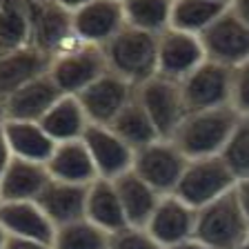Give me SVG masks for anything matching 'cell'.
Returning <instances> with one entry per match:
<instances>
[{
  "instance_id": "14",
  "label": "cell",
  "mask_w": 249,
  "mask_h": 249,
  "mask_svg": "<svg viewBox=\"0 0 249 249\" xmlns=\"http://www.w3.org/2000/svg\"><path fill=\"white\" fill-rule=\"evenodd\" d=\"M83 142L89 149L98 178L114 180L134 165V149L107 124H89Z\"/></svg>"
},
{
  "instance_id": "8",
  "label": "cell",
  "mask_w": 249,
  "mask_h": 249,
  "mask_svg": "<svg viewBox=\"0 0 249 249\" xmlns=\"http://www.w3.org/2000/svg\"><path fill=\"white\" fill-rule=\"evenodd\" d=\"M231 67L218 65L213 60H205L202 65H198L189 76L180 80L187 111L229 107L231 105Z\"/></svg>"
},
{
  "instance_id": "16",
  "label": "cell",
  "mask_w": 249,
  "mask_h": 249,
  "mask_svg": "<svg viewBox=\"0 0 249 249\" xmlns=\"http://www.w3.org/2000/svg\"><path fill=\"white\" fill-rule=\"evenodd\" d=\"M49 67L52 56L36 45L0 53V96L9 98L11 93L29 85L31 80L49 73Z\"/></svg>"
},
{
  "instance_id": "32",
  "label": "cell",
  "mask_w": 249,
  "mask_h": 249,
  "mask_svg": "<svg viewBox=\"0 0 249 249\" xmlns=\"http://www.w3.org/2000/svg\"><path fill=\"white\" fill-rule=\"evenodd\" d=\"M109 249H165L147 231V227H127L109 233Z\"/></svg>"
},
{
  "instance_id": "7",
  "label": "cell",
  "mask_w": 249,
  "mask_h": 249,
  "mask_svg": "<svg viewBox=\"0 0 249 249\" xmlns=\"http://www.w3.org/2000/svg\"><path fill=\"white\" fill-rule=\"evenodd\" d=\"M136 98L149 114L160 138H171L174 131L178 129V124L182 123V118L187 116L180 83L171 80V78L156 73L154 78L136 87Z\"/></svg>"
},
{
  "instance_id": "12",
  "label": "cell",
  "mask_w": 249,
  "mask_h": 249,
  "mask_svg": "<svg viewBox=\"0 0 249 249\" xmlns=\"http://www.w3.org/2000/svg\"><path fill=\"white\" fill-rule=\"evenodd\" d=\"M207 60L200 36L180 29H165L158 36V76L171 78L180 83L198 65Z\"/></svg>"
},
{
  "instance_id": "5",
  "label": "cell",
  "mask_w": 249,
  "mask_h": 249,
  "mask_svg": "<svg viewBox=\"0 0 249 249\" xmlns=\"http://www.w3.org/2000/svg\"><path fill=\"white\" fill-rule=\"evenodd\" d=\"M236 176L231 174L220 156L207 158H192L187 160L182 178L176 187V196L182 198L194 209H200L216 198L229 194L236 187Z\"/></svg>"
},
{
  "instance_id": "39",
  "label": "cell",
  "mask_w": 249,
  "mask_h": 249,
  "mask_svg": "<svg viewBox=\"0 0 249 249\" xmlns=\"http://www.w3.org/2000/svg\"><path fill=\"white\" fill-rule=\"evenodd\" d=\"M56 2L69 11H76V9H80V7H85L87 2H91V0H56Z\"/></svg>"
},
{
  "instance_id": "34",
  "label": "cell",
  "mask_w": 249,
  "mask_h": 249,
  "mask_svg": "<svg viewBox=\"0 0 249 249\" xmlns=\"http://www.w3.org/2000/svg\"><path fill=\"white\" fill-rule=\"evenodd\" d=\"M5 249H53V245L40 243V240H29V238H14L9 236L5 243Z\"/></svg>"
},
{
  "instance_id": "23",
  "label": "cell",
  "mask_w": 249,
  "mask_h": 249,
  "mask_svg": "<svg viewBox=\"0 0 249 249\" xmlns=\"http://www.w3.org/2000/svg\"><path fill=\"white\" fill-rule=\"evenodd\" d=\"M85 218L107 233H114V231H118V229L127 227L124 209H123L118 192H116L114 180H109V178H96V180L89 185Z\"/></svg>"
},
{
  "instance_id": "25",
  "label": "cell",
  "mask_w": 249,
  "mask_h": 249,
  "mask_svg": "<svg viewBox=\"0 0 249 249\" xmlns=\"http://www.w3.org/2000/svg\"><path fill=\"white\" fill-rule=\"evenodd\" d=\"M42 129L49 134L53 142H67V140H80L87 131L89 123L83 105L76 96H60L49 111L40 120Z\"/></svg>"
},
{
  "instance_id": "17",
  "label": "cell",
  "mask_w": 249,
  "mask_h": 249,
  "mask_svg": "<svg viewBox=\"0 0 249 249\" xmlns=\"http://www.w3.org/2000/svg\"><path fill=\"white\" fill-rule=\"evenodd\" d=\"M0 225L7 236L29 238L40 243H53L56 225L47 218V213L38 207L36 200H16L0 205Z\"/></svg>"
},
{
  "instance_id": "29",
  "label": "cell",
  "mask_w": 249,
  "mask_h": 249,
  "mask_svg": "<svg viewBox=\"0 0 249 249\" xmlns=\"http://www.w3.org/2000/svg\"><path fill=\"white\" fill-rule=\"evenodd\" d=\"M123 9L129 27L160 36L171 27L174 0H123Z\"/></svg>"
},
{
  "instance_id": "37",
  "label": "cell",
  "mask_w": 249,
  "mask_h": 249,
  "mask_svg": "<svg viewBox=\"0 0 249 249\" xmlns=\"http://www.w3.org/2000/svg\"><path fill=\"white\" fill-rule=\"evenodd\" d=\"M9 160H11V151H9V147H7L5 136H2V127H0V176L5 174Z\"/></svg>"
},
{
  "instance_id": "43",
  "label": "cell",
  "mask_w": 249,
  "mask_h": 249,
  "mask_svg": "<svg viewBox=\"0 0 249 249\" xmlns=\"http://www.w3.org/2000/svg\"><path fill=\"white\" fill-rule=\"evenodd\" d=\"M240 249H249V236H247V240L243 243V247H240Z\"/></svg>"
},
{
  "instance_id": "1",
  "label": "cell",
  "mask_w": 249,
  "mask_h": 249,
  "mask_svg": "<svg viewBox=\"0 0 249 249\" xmlns=\"http://www.w3.org/2000/svg\"><path fill=\"white\" fill-rule=\"evenodd\" d=\"M238 118L240 114L231 105L216 109H200V111H187V116L178 124V129L174 131L171 140L176 142V147L189 160L192 158L220 156Z\"/></svg>"
},
{
  "instance_id": "9",
  "label": "cell",
  "mask_w": 249,
  "mask_h": 249,
  "mask_svg": "<svg viewBox=\"0 0 249 249\" xmlns=\"http://www.w3.org/2000/svg\"><path fill=\"white\" fill-rule=\"evenodd\" d=\"M200 42L207 60L225 67H238L249 58V27L233 14L231 7L200 34Z\"/></svg>"
},
{
  "instance_id": "42",
  "label": "cell",
  "mask_w": 249,
  "mask_h": 249,
  "mask_svg": "<svg viewBox=\"0 0 249 249\" xmlns=\"http://www.w3.org/2000/svg\"><path fill=\"white\" fill-rule=\"evenodd\" d=\"M212 2H223V5H229L231 0H212Z\"/></svg>"
},
{
  "instance_id": "35",
  "label": "cell",
  "mask_w": 249,
  "mask_h": 249,
  "mask_svg": "<svg viewBox=\"0 0 249 249\" xmlns=\"http://www.w3.org/2000/svg\"><path fill=\"white\" fill-rule=\"evenodd\" d=\"M236 196H238L240 207H243L245 216H247V220H249V180L236 182Z\"/></svg>"
},
{
  "instance_id": "18",
  "label": "cell",
  "mask_w": 249,
  "mask_h": 249,
  "mask_svg": "<svg viewBox=\"0 0 249 249\" xmlns=\"http://www.w3.org/2000/svg\"><path fill=\"white\" fill-rule=\"evenodd\" d=\"M87 189L89 185H71L62 180H49L40 196L36 198L38 207L47 213L56 227L73 223L85 218V207H87Z\"/></svg>"
},
{
  "instance_id": "6",
  "label": "cell",
  "mask_w": 249,
  "mask_h": 249,
  "mask_svg": "<svg viewBox=\"0 0 249 249\" xmlns=\"http://www.w3.org/2000/svg\"><path fill=\"white\" fill-rule=\"evenodd\" d=\"M187 158L171 138H158L134 151L131 169L158 194H174L187 167Z\"/></svg>"
},
{
  "instance_id": "36",
  "label": "cell",
  "mask_w": 249,
  "mask_h": 249,
  "mask_svg": "<svg viewBox=\"0 0 249 249\" xmlns=\"http://www.w3.org/2000/svg\"><path fill=\"white\" fill-rule=\"evenodd\" d=\"M229 7H231L233 14L238 16L240 20L249 27V0H231V2H229Z\"/></svg>"
},
{
  "instance_id": "24",
  "label": "cell",
  "mask_w": 249,
  "mask_h": 249,
  "mask_svg": "<svg viewBox=\"0 0 249 249\" xmlns=\"http://www.w3.org/2000/svg\"><path fill=\"white\" fill-rule=\"evenodd\" d=\"M2 136L11 156L22 160L47 162L56 147V142L42 129V124L29 123V120H7L2 124Z\"/></svg>"
},
{
  "instance_id": "33",
  "label": "cell",
  "mask_w": 249,
  "mask_h": 249,
  "mask_svg": "<svg viewBox=\"0 0 249 249\" xmlns=\"http://www.w3.org/2000/svg\"><path fill=\"white\" fill-rule=\"evenodd\" d=\"M231 80V107L240 116H249V58L233 67Z\"/></svg>"
},
{
  "instance_id": "20",
  "label": "cell",
  "mask_w": 249,
  "mask_h": 249,
  "mask_svg": "<svg viewBox=\"0 0 249 249\" xmlns=\"http://www.w3.org/2000/svg\"><path fill=\"white\" fill-rule=\"evenodd\" d=\"M47 171L53 180L71 182V185H91L98 174L89 156L87 145L80 140H67V142H56L49 160L45 162Z\"/></svg>"
},
{
  "instance_id": "31",
  "label": "cell",
  "mask_w": 249,
  "mask_h": 249,
  "mask_svg": "<svg viewBox=\"0 0 249 249\" xmlns=\"http://www.w3.org/2000/svg\"><path fill=\"white\" fill-rule=\"evenodd\" d=\"M220 158L231 169L236 180H249V116H240Z\"/></svg>"
},
{
  "instance_id": "41",
  "label": "cell",
  "mask_w": 249,
  "mask_h": 249,
  "mask_svg": "<svg viewBox=\"0 0 249 249\" xmlns=\"http://www.w3.org/2000/svg\"><path fill=\"white\" fill-rule=\"evenodd\" d=\"M7 238H9V236H7V231H5V229H2V225H0V249H5Z\"/></svg>"
},
{
  "instance_id": "28",
  "label": "cell",
  "mask_w": 249,
  "mask_h": 249,
  "mask_svg": "<svg viewBox=\"0 0 249 249\" xmlns=\"http://www.w3.org/2000/svg\"><path fill=\"white\" fill-rule=\"evenodd\" d=\"M31 42V20L25 0H7L0 7V53L16 52Z\"/></svg>"
},
{
  "instance_id": "21",
  "label": "cell",
  "mask_w": 249,
  "mask_h": 249,
  "mask_svg": "<svg viewBox=\"0 0 249 249\" xmlns=\"http://www.w3.org/2000/svg\"><path fill=\"white\" fill-rule=\"evenodd\" d=\"M52 180L45 162L22 160L11 156L5 174L0 176V196L2 202L36 200L45 185Z\"/></svg>"
},
{
  "instance_id": "10",
  "label": "cell",
  "mask_w": 249,
  "mask_h": 249,
  "mask_svg": "<svg viewBox=\"0 0 249 249\" xmlns=\"http://www.w3.org/2000/svg\"><path fill=\"white\" fill-rule=\"evenodd\" d=\"M25 5L31 20V42L38 49L56 56L78 40L71 25V11L56 0H25Z\"/></svg>"
},
{
  "instance_id": "15",
  "label": "cell",
  "mask_w": 249,
  "mask_h": 249,
  "mask_svg": "<svg viewBox=\"0 0 249 249\" xmlns=\"http://www.w3.org/2000/svg\"><path fill=\"white\" fill-rule=\"evenodd\" d=\"M196 216L198 209L187 205L176 194H165L158 202L156 212L151 213L147 231L154 236L165 249L174 247L178 243L194 238L196 233Z\"/></svg>"
},
{
  "instance_id": "2",
  "label": "cell",
  "mask_w": 249,
  "mask_h": 249,
  "mask_svg": "<svg viewBox=\"0 0 249 249\" xmlns=\"http://www.w3.org/2000/svg\"><path fill=\"white\" fill-rule=\"evenodd\" d=\"M107 67L129 85L138 87L158 73V36L124 25L103 47Z\"/></svg>"
},
{
  "instance_id": "4",
  "label": "cell",
  "mask_w": 249,
  "mask_h": 249,
  "mask_svg": "<svg viewBox=\"0 0 249 249\" xmlns=\"http://www.w3.org/2000/svg\"><path fill=\"white\" fill-rule=\"evenodd\" d=\"M105 71H109V67L103 47L87 45L83 40L71 42L56 56H52V67H49L52 80L62 93L69 96H78Z\"/></svg>"
},
{
  "instance_id": "27",
  "label": "cell",
  "mask_w": 249,
  "mask_h": 249,
  "mask_svg": "<svg viewBox=\"0 0 249 249\" xmlns=\"http://www.w3.org/2000/svg\"><path fill=\"white\" fill-rule=\"evenodd\" d=\"M229 5L212 2V0H174L171 9V27L200 36L202 31L225 14Z\"/></svg>"
},
{
  "instance_id": "19",
  "label": "cell",
  "mask_w": 249,
  "mask_h": 249,
  "mask_svg": "<svg viewBox=\"0 0 249 249\" xmlns=\"http://www.w3.org/2000/svg\"><path fill=\"white\" fill-rule=\"evenodd\" d=\"M65 96L58 89V85L52 80L49 73L31 80L22 89L11 93L7 103V120H29V123H40L42 116L56 105V100Z\"/></svg>"
},
{
  "instance_id": "45",
  "label": "cell",
  "mask_w": 249,
  "mask_h": 249,
  "mask_svg": "<svg viewBox=\"0 0 249 249\" xmlns=\"http://www.w3.org/2000/svg\"><path fill=\"white\" fill-rule=\"evenodd\" d=\"M0 205H2V196H0Z\"/></svg>"
},
{
  "instance_id": "22",
  "label": "cell",
  "mask_w": 249,
  "mask_h": 249,
  "mask_svg": "<svg viewBox=\"0 0 249 249\" xmlns=\"http://www.w3.org/2000/svg\"><path fill=\"white\" fill-rule=\"evenodd\" d=\"M116 192L120 196L124 209V218H127V225H134V227H147L151 213L156 212L158 202H160L162 194H158L149 182H145L142 178L136 174L134 169L124 171L123 176L114 178Z\"/></svg>"
},
{
  "instance_id": "13",
  "label": "cell",
  "mask_w": 249,
  "mask_h": 249,
  "mask_svg": "<svg viewBox=\"0 0 249 249\" xmlns=\"http://www.w3.org/2000/svg\"><path fill=\"white\" fill-rule=\"evenodd\" d=\"M71 25L78 40L105 47L127 25L123 0H91L85 7L71 11Z\"/></svg>"
},
{
  "instance_id": "26",
  "label": "cell",
  "mask_w": 249,
  "mask_h": 249,
  "mask_svg": "<svg viewBox=\"0 0 249 249\" xmlns=\"http://www.w3.org/2000/svg\"><path fill=\"white\" fill-rule=\"evenodd\" d=\"M109 129H114L134 151L160 138L154 127V123H151L149 114H147L145 107L140 105V100L136 98V93H134V98L123 107V111L111 120Z\"/></svg>"
},
{
  "instance_id": "30",
  "label": "cell",
  "mask_w": 249,
  "mask_h": 249,
  "mask_svg": "<svg viewBox=\"0 0 249 249\" xmlns=\"http://www.w3.org/2000/svg\"><path fill=\"white\" fill-rule=\"evenodd\" d=\"M52 245L53 249H109V233L80 218L56 227Z\"/></svg>"
},
{
  "instance_id": "44",
  "label": "cell",
  "mask_w": 249,
  "mask_h": 249,
  "mask_svg": "<svg viewBox=\"0 0 249 249\" xmlns=\"http://www.w3.org/2000/svg\"><path fill=\"white\" fill-rule=\"evenodd\" d=\"M5 2H7V0H0V7H2V5H5Z\"/></svg>"
},
{
  "instance_id": "3",
  "label": "cell",
  "mask_w": 249,
  "mask_h": 249,
  "mask_svg": "<svg viewBox=\"0 0 249 249\" xmlns=\"http://www.w3.org/2000/svg\"><path fill=\"white\" fill-rule=\"evenodd\" d=\"M249 236V220L236 196V187L229 194L198 209L196 233L194 238L202 240L213 249H240Z\"/></svg>"
},
{
  "instance_id": "11",
  "label": "cell",
  "mask_w": 249,
  "mask_h": 249,
  "mask_svg": "<svg viewBox=\"0 0 249 249\" xmlns=\"http://www.w3.org/2000/svg\"><path fill=\"white\" fill-rule=\"evenodd\" d=\"M136 87L111 71H105L87 89L78 93L85 114L91 124H111V120L123 111V107L134 98Z\"/></svg>"
},
{
  "instance_id": "38",
  "label": "cell",
  "mask_w": 249,
  "mask_h": 249,
  "mask_svg": "<svg viewBox=\"0 0 249 249\" xmlns=\"http://www.w3.org/2000/svg\"><path fill=\"white\" fill-rule=\"evenodd\" d=\"M169 249H213V247L205 245L202 240H198V238H189V240H185V243H178V245H174V247H169Z\"/></svg>"
},
{
  "instance_id": "40",
  "label": "cell",
  "mask_w": 249,
  "mask_h": 249,
  "mask_svg": "<svg viewBox=\"0 0 249 249\" xmlns=\"http://www.w3.org/2000/svg\"><path fill=\"white\" fill-rule=\"evenodd\" d=\"M7 123V103H5V98L0 96V127Z\"/></svg>"
}]
</instances>
